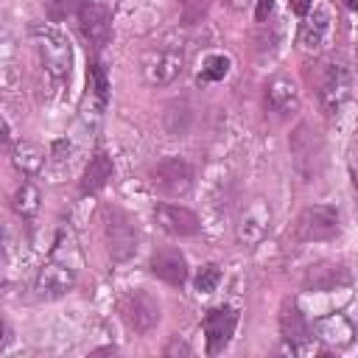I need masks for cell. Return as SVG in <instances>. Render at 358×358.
Returning <instances> with one entry per match:
<instances>
[{
    "label": "cell",
    "mask_w": 358,
    "mask_h": 358,
    "mask_svg": "<svg viewBox=\"0 0 358 358\" xmlns=\"http://www.w3.org/2000/svg\"><path fill=\"white\" fill-rule=\"evenodd\" d=\"M288 6H291V11H294L296 17H308V11H310L313 0H288Z\"/></svg>",
    "instance_id": "f1b7e54d"
},
{
    "label": "cell",
    "mask_w": 358,
    "mask_h": 358,
    "mask_svg": "<svg viewBox=\"0 0 358 358\" xmlns=\"http://www.w3.org/2000/svg\"><path fill=\"white\" fill-rule=\"evenodd\" d=\"M271 229V207L263 199H252L249 204H243L238 224H235V238L241 246H255L260 243Z\"/></svg>",
    "instance_id": "30bf717a"
},
{
    "label": "cell",
    "mask_w": 358,
    "mask_h": 358,
    "mask_svg": "<svg viewBox=\"0 0 358 358\" xmlns=\"http://www.w3.org/2000/svg\"><path fill=\"white\" fill-rule=\"evenodd\" d=\"M266 109L274 112L277 117H288L299 109V92L296 84L285 76H277L266 84Z\"/></svg>",
    "instance_id": "9a60e30c"
},
{
    "label": "cell",
    "mask_w": 358,
    "mask_h": 358,
    "mask_svg": "<svg viewBox=\"0 0 358 358\" xmlns=\"http://www.w3.org/2000/svg\"><path fill=\"white\" fill-rule=\"evenodd\" d=\"M327 31H330V14L324 8H316L310 17H305L299 28V45L305 50H319L327 39Z\"/></svg>",
    "instance_id": "ac0fdd59"
},
{
    "label": "cell",
    "mask_w": 358,
    "mask_h": 358,
    "mask_svg": "<svg viewBox=\"0 0 358 358\" xmlns=\"http://www.w3.org/2000/svg\"><path fill=\"white\" fill-rule=\"evenodd\" d=\"M39 201H42V196H39L34 182H22L17 187V193H14V210L22 218H34L39 213Z\"/></svg>",
    "instance_id": "44dd1931"
},
{
    "label": "cell",
    "mask_w": 358,
    "mask_h": 358,
    "mask_svg": "<svg viewBox=\"0 0 358 358\" xmlns=\"http://www.w3.org/2000/svg\"><path fill=\"white\" fill-rule=\"evenodd\" d=\"M313 90H316V101L322 106V112L327 117L338 115L344 109V103L350 101V92H352V76L347 70V64L336 62V59H327V62H319L313 76Z\"/></svg>",
    "instance_id": "6da1fadb"
},
{
    "label": "cell",
    "mask_w": 358,
    "mask_h": 358,
    "mask_svg": "<svg viewBox=\"0 0 358 358\" xmlns=\"http://www.w3.org/2000/svg\"><path fill=\"white\" fill-rule=\"evenodd\" d=\"M73 285H76V271L67 263H45L34 280V291L39 299H59L67 291H73Z\"/></svg>",
    "instance_id": "4fadbf2b"
},
{
    "label": "cell",
    "mask_w": 358,
    "mask_h": 358,
    "mask_svg": "<svg viewBox=\"0 0 358 358\" xmlns=\"http://www.w3.org/2000/svg\"><path fill=\"white\" fill-rule=\"evenodd\" d=\"M238 324V313L232 308H213L207 310L201 327H204V341H207V355H218L224 352V347L229 344L232 333Z\"/></svg>",
    "instance_id": "7c38bea8"
},
{
    "label": "cell",
    "mask_w": 358,
    "mask_h": 358,
    "mask_svg": "<svg viewBox=\"0 0 358 358\" xmlns=\"http://www.w3.org/2000/svg\"><path fill=\"white\" fill-rule=\"evenodd\" d=\"M154 221L159 224L162 232H168L173 238H190V235H196L201 229V221L190 207L168 204V201L154 207Z\"/></svg>",
    "instance_id": "8fae6325"
},
{
    "label": "cell",
    "mask_w": 358,
    "mask_h": 358,
    "mask_svg": "<svg viewBox=\"0 0 358 358\" xmlns=\"http://www.w3.org/2000/svg\"><path fill=\"white\" fill-rule=\"evenodd\" d=\"M11 145V134H8V126H6V120L0 117V151H6Z\"/></svg>",
    "instance_id": "f546056e"
},
{
    "label": "cell",
    "mask_w": 358,
    "mask_h": 358,
    "mask_svg": "<svg viewBox=\"0 0 358 358\" xmlns=\"http://www.w3.org/2000/svg\"><path fill=\"white\" fill-rule=\"evenodd\" d=\"M173 352H182V355H190V347L185 341H179V336L171 338V344L165 347V355H173Z\"/></svg>",
    "instance_id": "83f0119b"
},
{
    "label": "cell",
    "mask_w": 358,
    "mask_h": 358,
    "mask_svg": "<svg viewBox=\"0 0 358 358\" xmlns=\"http://www.w3.org/2000/svg\"><path fill=\"white\" fill-rule=\"evenodd\" d=\"M151 274L168 285H185L187 280V260L176 246H162L151 255Z\"/></svg>",
    "instance_id": "5bb4252c"
},
{
    "label": "cell",
    "mask_w": 358,
    "mask_h": 358,
    "mask_svg": "<svg viewBox=\"0 0 358 358\" xmlns=\"http://www.w3.org/2000/svg\"><path fill=\"white\" fill-rule=\"evenodd\" d=\"M271 11H274V0H257V8H255V17H257V22H266Z\"/></svg>",
    "instance_id": "4316f807"
},
{
    "label": "cell",
    "mask_w": 358,
    "mask_h": 358,
    "mask_svg": "<svg viewBox=\"0 0 358 358\" xmlns=\"http://www.w3.org/2000/svg\"><path fill=\"white\" fill-rule=\"evenodd\" d=\"M14 165L22 171V173H36L42 165H45V151L36 145V143H17L14 145Z\"/></svg>",
    "instance_id": "ffe728a7"
},
{
    "label": "cell",
    "mask_w": 358,
    "mask_h": 358,
    "mask_svg": "<svg viewBox=\"0 0 358 358\" xmlns=\"http://www.w3.org/2000/svg\"><path fill=\"white\" fill-rule=\"evenodd\" d=\"M120 316L129 324V330L145 336L159 322V302L148 291H140V288L137 291H129L123 296V302H120Z\"/></svg>",
    "instance_id": "9c48e42d"
},
{
    "label": "cell",
    "mask_w": 358,
    "mask_h": 358,
    "mask_svg": "<svg viewBox=\"0 0 358 358\" xmlns=\"http://www.w3.org/2000/svg\"><path fill=\"white\" fill-rule=\"evenodd\" d=\"M81 36L90 42L92 50H101L112 39V11L101 0H78L76 6Z\"/></svg>",
    "instance_id": "ba28073f"
},
{
    "label": "cell",
    "mask_w": 358,
    "mask_h": 358,
    "mask_svg": "<svg viewBox=\"0 0 358 358\" xmlns=\"http://www.w3.org/2000/svg\"><path fill=\"white\" fill-rule=\"evenodd\" d=\"M8 249H11V232H8V227L0 221V260L8 257Z\"/></svg>",
    "instance_id": "484cf974"
},
{
    "label": "cell",
    "mask_w": 358,
    "mask_h": 358,
    "mask_svg": "<svg viewBox=\"0 0 358 358\" xmlns=\"http://www.w3.org/2000/svg\"><path fill=\"white\" fill-rule=\"evenodd\" d=\"M0 341H3V327H0Z\"/></svg>",
    "instance_id": "d6a6232c"
},
{
    "label": "cell",
    "mask_w": 358,
    "mask_h": 358,
    "mask_svg": "<svg viewBox=\"0 0 358 358\" xmlns=\"http://www.w3.org/2000/svg\"><path fill=\"white\" fill-rule=\"evenodd\" d=\"M347 6H350V8H355V0H347Z\"/></svg>",
    "instance_id": "1f68e13d"
},
{
    "label": "cell",
    "mask_w": 358,
    "mask_h": 358,
    "mask_svg": "<svg viewBox=\"0 0 358 358\" xmlns=\"http://www.w3.org/2000/svg\"><path fill=\"white\" fill-rule=\"evenodd\" d=\"M227 73H229V59L221 56V53H213V56L204 59L201 73H199V81H204V84L207 81H221Z\"/></svg>",
    "instance_id": "603a6c76"
},
{
    "label": "cell",
    "mask_w": 358,
    "mask_h": 358,
    "mask_svg": "<svg viewBox=\"0 0 358 358\" xmlns=\"http://www.w3.org/2000/svg\"><path fill=\"white\" fill-rule=\"evenodd\" d=\"M182 67H185V53L173 42H159V45L148 48L143 56V78L151 87H165V84L176 81Z\"/></svg>",
    "instance_id": "5b68a950"
},
{
    "label": "cell",
    "mask_w": 358,
    "mask_h": 358,
    "mask_svg": "<svg viewBox=\"0 0 358 358\" xmlns=\"http://www.w3.org/2000/svg\"><path fill=\"white\" fill-rule=\"evenodd\" d=\"M288 145H291V159H294V168H296L299 179L313 182L322 173V165H324V145H322L319 134L308 123H299L291 131Z\"/></svg>",
    "instance_id": "277c9868"
},
{
    "label": "cell",
    "mask_w": 358,
    "mask_h": 358,
    "mask_svg": "<svg viewBox=\"0 0 358 358\" xmlns=\"http://www.w3.org/2000/svg\"><path fill=\"white\" fill-rule=\"evenodd\" d=\"M112 173H115L112 159H109L103 151L92 154V159H90L87 168H84V176H81V193H98V190L112 179Z\"/></svg>",
    "instance_id": "d6986e66"
},
{
    "label": "cell",
    "mask_w": 358,
    "mask_h": 358,
    "mask_svg": "<svg viewBox=\"0 0 358 358\" xmlns=\"http://www.w3.org/2000/svg\"><path fill=\"white\" fill-rule=\"evenodd\" d=\"M31 42L39 53V62L45 67V73L50 76L53 84H62L64 78H70V67H73V45L70 39L53 28V25H34L31 28Z\"/></svg>",
    "instance_id": "7a4b0ae2"
},
{
    "label": "cell",
    "mask_w": 358,
    "mask_h": 358,
    "mask_svg": "<svg viewBox=\"0 0 358 358\" xmlns=\"http://www.w3.org/2000/svg\"><path fill=\"white\" fill-rule=\"evenodd\" d=\"M322 324V322H319ZM322 330V338L327 341H336V344H347L352 338V324L344 319V316H333V319H324V324L319 327Z\"/></svg>",
    "instance_id": "7402d4cb"
},
{
    "label": "cell",
    "mask_w": 358,
    "mask_h": 358,
    "mask_svg": "<svg viewBox=\"0 0 358 358\" xmlns=\"http://www.w3.org/2000/svg\"><path fill=\"white\" fill-rule=\"evenodd\" d=\"M148 179L162 196H187L196 182V168L182 157H165L148 171Z\"/></svg>",
    "instance_id": "52a82bcc"
},
{
    "label": "cell",
    "mask_w": 358,
    "mask_h": 358,
    "mask_svg": "<svg viewBox=\"0 0 358 358\" xmlns=\"http://www.w3.org/2000/svg\"><path fill=\"white\" fill-rule=\"evenodd\" d=\"M341 232V210L333 204H310L299 213L294 235L299 241H333Z\"/></svg>",
    "instance_id": "8992f818"
},
{
    "label": "cell",
    "mask_w": 358,
    "mask_h": 358,
    "mask_svg": "<svg viewBox=\"0 0 358 358\" xmlns=\"http://www.w3.org/2000/svg\"><path fill=\"white\" fill-rule=\"evenodd\" d=\"M87 81H90V90L98 95V101H101V103H106L109 81H106V73H103V67H101L98 62H92V64H90V70H87Z\"/></svg>",
    "instance_id": "d4e9b609"
},
{
    "label": "cell",
    "mask_w": 358,
    "mask_h": 358,
    "mask_svg": "<svg viewBox=\"0 0 358 358\" xmlns=\"http://www.w3.org/2000/svg\"><path fill=\"white\" fill-rule=\"evenodd\" d=\"M350 282V274L344 266L338 263H319V266H310L308 268V277H305V288H313V291H330L336 285H344Z\"/></svg>",
    "instance_id": "e0dca14e"
},
{
    "label": "cell",
    "mask_w": 358,
    "mask_h": 358,
    "mask_svg": "<svg viewBox=\"0 0 358 358\" xmlns=\"http://www.w3.org/2000/svg\"><path fill=\"white\" fill-rule=\"evenodd\" d=\"M246 3H249V0H227V6H229V8H235V11H243V8H246Z\"/></svg>",
    "instance_id": "4dcf8cb0"
},
{
    "label": "cell",
    "mask_w": 358,
    "mask_h": 358,
    "mask_svg": "<svg viewBox=\"0 0 358 358\" xmlns=\"http://www.w3.org/2000/svg\"><path fill=\"white\" fill-rule=\"evenodd\" d=\"M218 282H221V268L215 263H204L196 274V291L199 294H213L218 288Z\"/></svg>",
    "instance_id": "cb8c5ba5"
},
{
    "label": "cell",
    "mask_w": 358,
    "mask_h": 358,
    "mask_svg": "<svg viewBox=\"0 0 358 358\" xmlns=\"http://www.w3.org/2000/svg\"><path fill=\"white\" fill-rule=\"evenodd\" d=\"M280 330L282 338L291 344V350H299L305 341H310V324L302 316V310L296 305H285L280 313Z\"/></svg>",
    "instance_id": "2e32d148"
},
{
    "label": "cell",
    "mask_w": 358,
    "mask_h": 358,
    "mask_svg": "<svg viewBox=\"0 0 358 358\" xmlns=\"http://www.w3.org/2000/svg\"><path fill=\"white\" fill-rule=\"evenodd\" d=\"M103 238H106V249H109L112 260L126 263L137 255V241H140L137 224L120 207H106L103 210Z\"/></svg>",
    "instance_id": "3957f363"
}]
</instances>
